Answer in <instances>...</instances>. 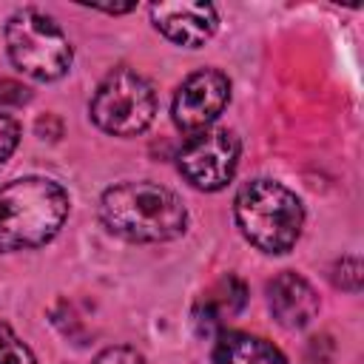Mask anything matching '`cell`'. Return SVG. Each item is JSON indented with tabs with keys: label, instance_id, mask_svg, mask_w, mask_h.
<instances>
[{
	"label": "cell",
	"instance_id": "obj_1",
	"mask_svg": "<svg viewBox=\"0 0 364 364\" xmlns=\"http://www.w3.org/2000/svg\"><path fill=\"white\" fill-rule=\"evenodd\" d=\"M102 225L128 242H168L185 233L182 199L159 182H119L100 199Z\"/></svg>",
	"mask_w": 364,
	"mask_h": 364
},
{
	"label": "cell",
	"instance_id": "obj_2",
	"mask_svg": "<svg viewBox=\"0 0 364 364\" xmlns=\"http://www.w3.org/2000/svg\"><path fill=\"white\" fill-rule=\"evenodd\" d=\"M68 216V193L46 176H23L0 188V250L51 242Z\"/></svg>",
	"mask_w": 364,
	"mask_h": 364
},
{
	"label": "cell",
	"instance_id": "obj_3",
	"mask_svg": "<svg viewBox=\"0 0 364 364\" xmlns=\"http://www.w3.org/2000/svg\"><path fill=\"white\" fill-rule=\"evenodd\" d=\"M233 210L245 239L264 253L290 250L304 225L301 199L273 179H253L242 185Z\"/></svg>",
	"mask_w": 364,
	"mask_h": 364
},
{
	"label": "cell",
	"instance_id": "obj_4",
	"mask_svg": "<svg viewBox=\"0 0 364 364\" xmlns=\"http://www.w3.org/2000/svg\"><path fill=\"white\" fill-rule=\"evenodd\" d=\"M6 48L11 63L34 80H60L71 65V43L63 28L37 9L14 11L6 23Z\"/></svg>",
	"mask_w": 364,
	"mask_h": 364
},
{
	"label": "cell",
	"instance_id": "obj_5",
	"mask_svg": "<svg viewBox=\"0 0 364 364\" xmlns=\"http://www.w3.org/2000/svg\"><path fill=\"white\" fill-rule=\"evenodd\" d=\"M156 114V94L145 77L128 68L111 71L94 91L91 119L114 136H134L151 125Z\"/></svg>",
	"mask_w": 364,
	"mask_h": 364
},
{
	"label": "cell",
	"instance_id": "obj_6",
	"mask_svg": "<svg viewBox=\"0 0 364 364\" xmlns=\"http://www.w3.org/2000/svg\"><path fill=\"white\" fill-rule=\"evenodd\" d=\"M239 165V139L225 128H208L193 134L179 151L182 176L199 191L225 188Z\"/></svg>",
	"mask_w": 364,
	"mask_h": 364
},
{
	"label": "cell",
	"instance_id": "obj_7",
	"mask_svg": "<svg viewBox=\"0 0 364 364\" xmlns=\"http://www.w3.org/2000/svg\"><path fill=\"white\" fill-rule=\"evenodd\" d=\"M230 100V82L222 71L216 68H202L191 77L182 80V85L173 94V122L185 134H199L208 131L216 117L225 111Z\"/></svg>",
	"mask_w": 364,
	"mask_h": 364
},
{
	"label": "cell",
	"instance_id": "obj_8",
	"mask_svg": "<svg viewBox=\"0 0 364 364\" xmlns=\"http://www.w3.org/2000/svg\"><path fill=\"white\" fill-rule=\"evenodd\" d=\"M151 20L159 34L171 43L196 48L216 31V9L202 0H176V3H154Z\"/></svg>",
	"mask_w": 364,
	"mask_h": 364
},
{
	"label": "cell",
	"instance_id": "obj_9",
	"mask_svg": "<svg viewBox=\"0 0 364 364\" xmlns=\"http://www.w3.org/2000/svg\"><path fill=\"white\" fill-rule=\"evenodd\" d=\"M267 304H270L273 318L282 327H290V330L307 327L316 318V313H318L316 290L310 287V282L304 276H299L293 270L279 273L267 284Z\"/></svg>",
	"mask_w": 364,
	"mask_h": 364
},
{
	"label": "cell",
	"instance_id": "obj_10",
	"mask_svg": "<svg viewBox=\"0 0 364 364\" xmlns=\"http://www.w3.org/2000/svg\"><path fill=\"white\" fill-rule=\"evenodd\" d=\"M213 364H287L264 338L247 333H225L213 347Z\"/></svg>",
	"mask_w": 364,
	"mask_h": 364
},
{
	"label": "cell",
	"instance_id": "obj_11",
	"mask_svg": "<svg viewBox=\"0 0 364 364\" xmlns=\"http://www.w3.org/2000/svg\"><path fill=\"white\" fill-rule=\"evenodd\" d=\"M0 364H37L34 353L9 324H0Z\"/></svg>",
	"mask_w": 364,
	"mask_h": 364
},
{
	"label": "cell",
	"instance_id": "obj_12",
	"mask_svg": "<svg viewBox=\"0 0 364 364\" xmlns=\"http://www.w3.org/2000/svg\"><path fill=\"white\" fill-rule=\"evenodd\" d=\"M333 282H336L341 290L358 293V287H361V262H358L355 256H344L341 262H336Z\"/></svg>",
	"mask_w": 364,
	"mask_h": 364
},
{
	"label": "cell",
	"instance_id": "obj_13",
	"mask_svg": "<svg viewBox=\"0 0 364 364\" xmlns=\"http://www.w3.org/2000/svg\"><path fill=\"white\" fill-rule=\"evenodd\" d=\"M17 139H20V128L11 117L0 114V162H6L11 156V151L17 148Z\"/></svg>",
	"mask_w": 364,
	"mask_h": 364
},
{
	"label": "cell",
	"instance_id": "obj_14",
	"mask_svg": "<svg viewBox=\"0 0 364 364\" xmlns=\"http://www.w3.org/2000/svg\"><path fill=\"white\" fill-rule=\"evenodd\" d=\"M94 364H145V361L134 347H108L94 358Z\"/></svg>",
	"mask_w": 364,
	"mask_h": 364
}]
</instances>
